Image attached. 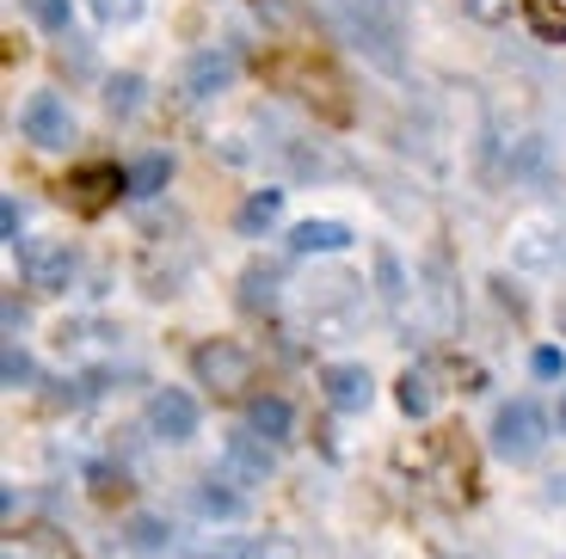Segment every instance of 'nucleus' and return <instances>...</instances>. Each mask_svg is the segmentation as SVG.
I'll return each mask as SVG.
<instances>
[{
	"label": "nucleus",
	"mask_w": 566,
	"mask_h": 559,
	"mask_svg": "<svg viewBox=\"0 0 566 559\" xmlns=\"http://www.w3.org/2000/svg\"><path fill=\"white\" fill-rule=\"evenodd\" d=\"M530 369H536L542 381H554V376H566V357H560V350H548V345H542L536 357H530Z\"/></svg>",
	"instance_id": "nucleus-25"
},
{
	"label": "nucleus",
	"mask_w": 566,
	"mask_h": 559,
	"mask_svg": "<svg viewBox=\"0 0 566 559\" xmlns=\"http://www.w3.org/2000/svg\"><path fill=\"white\" fill-rule=\"evenodd\" d=\"M19 222H25V210H19V197H7V203H0V234H7L13 252H19Z\"/></svg>",
	"instance_id": "nucleus-24"
},
{
	"label": "nucleus",
	"mask_w": 566,
	"mask_h": 559,
	"mask_svg": "<svg viewBox=\"0 0 566 559\" xmlns=\"http://www.w3.org/2000/svg\"><path fill=\"white\" fill-rule=\"evenodd\" d=\"M234 74H241V56L234 50H198V56L185 62V98H216L234 86Z\"/></svg>",
	"instance_id": "nucleus-7"
},
{
	"label": "nucleus",
	"mask_w": 566,
	"mask_h": 559,
	"mask_svg": "<svg viewBox=\"0 0 566 559\" xmlns=\"http://www.w3.org/2000/svg\"><path fill=\"white\" fill-rule=\"evenodd\" d=\"M31 376H38V369H31V350L19 345V338H7V350H0V381H7V388H31Z\"/></svg>",
	"instance_id": "nucleus-19"
},
{
	"label": "nucleus",
	"mask_w": 566,
	"mask_h": 559,
	"mask_svg": "<svg viewBox=\"0 0 566 559\" xmlns=\"http://www.w3.org/2000/svg\"><path fill=\"white\" fill-rule=\"evenodd\" d=\"M524 19L542 43H566V0H524Z\"/></svg>",
	"instance_id": "nucleus-15"
},
{
	"label": "nucleus",
	"mask_w": 566,
	"mask_h": 559,
	"mask_svg": "<svg viewBox=\"0 0 566 559\" xmlns=\"http://www.w3.org/2000/svg\"><path fill=\"white\" fill-rule=\"evenodd\" d=\"M400 412H407V419H431V405H438V376H431V369H407V376H400Z\"/></svg>",
	"instance_id": "nucleus-12"
},
{
	"label": "nucleus",
	"mask_w": 566,
	"mask_h": 559,
	"mask_svg": "<svg viewBox=\"0 0 566 559\" xmlns=\"http://www.w3.org/2000/svg\"><path fill=\"white\" fill-rule=\"evenodd\" d=\"M247 431L265 436V443H283V436H290V400H277V393H259V400L247 405Z\"/></svg>",
	"instance_id": "nucleus-11"
},
{
	"label": "nucleus",
	"mask_w": 566,
	"mask_h": 559,
	"mask_svg": "<svg viewBox=\"0 0 566 559\" xmlns=\"http://www.w3.org/2000/svg\"><path fill=\"white\" fill-rule=\"evenodd\" d=\"M148 431H155L160 443H191V436H198V400L185 388H160L155 400H148Z\"/></svg>",
	"instance_id": "nucleus-6"
},
{
	"label": "nucleus",
	"mask_w": 566,
	"mask_h": 559,
	"mask_svg": "<svg viewBox=\"0 0 566 559\" xmlns=\"http://www.w3.org/2000/svg\"><path fill=\"white\" fill-rule=\"evenodd\" d=\"M321 381H326V405H333V412H364L369 393H376V388H369V369L364 363H333Z\"/></svg>",
	"instance_id": "nucleus-9"
},
{
	"label": "nucleus",
	"mask_w": 566,
	"mask_h": 559,
	"mask_svg": "<svg viewBox=\"0 0 566 559\" xmlns=\"http://www.w3.org/2000/svg\"><path fill=\"white\" fill-rule=\"evenodd\" d=\"M172 179V160L167 155H142L136 167H129V197H160Z\"/></svg>",
	"instance_id": "nucleus-16"
},
{
	"label": "nucleus",
	"mask_w": 566,
	"mask_h": 559,
	"mask_svg": "<svg viewBox=\"0 0 566 559\" xmlns=\"http://www.w3.org/2000/svg\"><path fill=\"white\" fill-rule=\"evenodd\" d=\"M265 474H271L265 436H253V431L228 436V449H222V479H228V486H265Z\"/></svg>",
	"instance_id": "nucleus-8"
},
{
	"label": "nucleus",
	"mask_w": 566,
	"mask_h": 559,
	"mask_svg": "<svg viewBox=\"0 0 566 559\" xmlns=\"http://www.w3.org/2000/svg\"><path fill=\"white\" fill-rule=\"evenodd\" d=\"M136 547H160V523H155V517L136 523Z\"/></svg>",
	"instance_id": "nucleus-27"
},
{
	"label": "nucleus",
	"mask_w": 566,
	"mask_h": 559,
	"mask_svg": "<svg viewBox=\"0 0 566 559\" xmlns=\"http://www.w3.org/2000/svg\"><path fill=\"white\" fill-rule=\"evenodd\" d=\"M19 129H25V141H38V148H69L74 141V112L62 93H31L25 105H19Z\"/></svg>",
	"instance_id": "nucleus-4"
},
{
	"label": "nucleus",
	"mask_w": 566,
	"mask_h": 559,
	"mask_svg": "<svg viewBox=\"0 0 566 559\" xmlns=\"http://www.w3.org/2000/svg\"><path fill=\"white\" fill-rule=\"evenodd\" d=\"M560 431H566V400H560Z\"/></svg>",
	"instance_id": "nucleus-28"
},
{
	"label": "nucleus",
	"mask_w": 566,
	"mask_h": 559,
	"mask_svg": "<svg viewBox=\"0 0 566 559\" xmlns=\"http://www.w3.org/2000/svg\"><path fill=\"white\" fill-rule=\"evenodd\" d=\"M277 215H283V191H253L241 203V215H234V228H241V234H271Z\"/></svg>",
	"instance_id": "nucleus-13"
},
{
	"label": "nucleus",
	"mask_w": 566,
	"mask_h": 559,
	"mask_svg": "<svg viewBox=\"0 0 566 559\" xmlns=\"http://www.w3.org/2000/svg\"><path fill=\"white\" fill-rule=\"evenodd\" d=\"M376 277H382V302L400 308V295H407V277H400V259L388 246H376Z\"/></svg>",
	"instance_id": "nucleus-20"
},
{
	"label": "nucleus",
	"mask_w": 566,
	"mask_h": 559,
	"mask_svg": "<svg viewBox=\"0 0 566 559\" xmlns=\"http://www.w3.org/2000/svg\"><path fill=\"white\" fill-rule=\"evenodd\" d=\"M124 191H129V172L117 167V160H86V167H74L69 179H62V203L81 210V215H105Z\"/></svg>",
	"instance_id": "nucleus-2"
},
{
	"label": "nucleus",
	"mask_w": 566,
	"mask_h": 559,
	"mask_svg": "<svg viewBox=\"0 0 566 559\" xmlns=\"http://www.w3.org/2000/svg\"><path fill=\"white\" fill-rule=\"evenodd\" d=\"M198 510H203V517H234V510H241V498H228V492L203 486L198 492Z\"/></svg>",
	"instance_id": "nucleus-23"
},
{
	"label": "nucleus",
	"mask_w": 566,
	"mask_h": 559,
	"mask_svg": "<svg viewBox=\"0 0 566 559\" xmlns=\"http://www.w3.org/2000/svg\"><path fill=\"white\" fill-rule=\"evenodd\" d=\"M462 13H474V19H486V25H493V19L511 13V0H462Z\"/></svg>",
	"instance_id": "nucleus-26"
},
{
	"label": "nucleus",
	"mask_w": 566,
	"mask_h": 559,
	"mask_svg": "<svg viewBox=\"0 0 566 559\" xmlns=\"http://www.w3.org/2000/svg\"><path fill=\"white\" fill-rule=\"evenodd\" d=\"M105 105H112V117H136L142 112V74H112L105 81Z\"/></svg>",
	"instance_id": "nucleus-18"
},
{
	"label": "nucleus",
	"mask_w": 566,
	"mask_h": 559,
	"mask_svg": "<svg viewBox=\"0 0 566 559\" xmlns=\"http://www.w3.org/2000/svg\"><path fill=\"white\" fill-rule=\"evenodd\" d=\"M86 7H93V19H99V25H136L148 0H86Z\"/></svg>",
	"instance_id": "nucleus-21"
},
{
	"label": "nucleus",
	"mask_w": 566,
	"mask_h": 559,
	"mask_svg": "<svg viewBox=\"0 0 566 559\" xmlns=\"http://www.w3.org/2000/svg\"><path fill=\"white\" fill-rule=\"evenodd\" d=\"M191 376H198L203 388H216V393H241L247 376H253V357H247L234 338H210V345L191 350Z\"/></svg>",
	"instance_id": "nucleus-3"
},
{
	"label": "nucleus",
	"mask_w": 566,
	"mask_h": 559,
	"mask_svg": "<svg viewBox=\"0 0 566 559\" xmlns=\"http://www.w3.org/2000/svg\"><path fill=\"white\" fill-rule=\"evenodd\" d=\"M352 228H345V222H326V215H321V222H296V228H290V252H296V259H314V252H352Z\"/></svg>",
	"instance_id": "nucleus-10"
},
{
	"label": "nucleus",
	"mask_w": 566,
	"mask_h": 559,
	"mask_svg": "<svg viewBox=\"0 0 566 559\" xmlns=\"http://www.w3.org/2000/svg\"><path fill=\"white\" fill-rule=\"evenodd\" d=\"M560 326H566V302H560Z\"/></svg>",
	"instance_id": "nucleus-29"
},
{
	"label": "nucleus",
	"mask_w": 566,
	"mask_h": 559,
	"mask_svg": "<svg viewBox=\"0 0 566 559\" xmlns=\"http://www.w3.org/2000/svg\"><path fill=\"white\" fill-rule=\"evenodd\" d=\"M19 277H25V289H69L74 277V246L69 240H25L19 246Z\"/></svg>",
	"instance_id": "nucleus-5"
},
{
	"label": "nucleus",
	"mask_w": 566,
	"mask_h": 559,
	"mask_svg": "<svg viewBox=\"0 0 566 559\" xmlns=\"http://www.w3.org/2000/svg\"><path fill=\"white\" fill-rule=\"evenodd\" d=\"M241 559H302L296 541H283V535H265V541H247Z\"/></svg>",
	"instance_id": "nucleus-22"
},
{
	"label": "nucleus",
	"mask_w": 566,
	"mask_h": 559,
	"mask_svg": "<svg viewBox=\"0 0 566 559\" xmlns=\"http://www.w3.org/2000/svg\"><path fill=\"white\" fill-rule=\"evenodd\" d=\"M25 13L38 19L50 38H69L74 31V0H25Z\"/></svg>",
	"instance_id": "nucleus-17"
},
{
	"label": "nucleus",
	"mask_w": 566,
	"mask_h": 559,
	"mask_svg": "<svg viewBox=\"0 0 566 559\" xmlns=\"http://www.w3.org/2000/svg\"><path fill=\"white\" fill-rule=\"evenodd\" d=\"M542 443H548V412H542L536 400L499 405V419H493V449L505 455V462H536Z\"/></svg>",
	"instance_id": "nucleus-1"
},
{
	"label": "nucleus",
	"mask_w": 566,
	"mask_h": 559,
	"mask_svg": "<svg viewBox=\"0 0 566 559\" xmlns=\"http://www.w3.org/2000/svg\"><path fill=\"white\" fill-rule=\"evenodd\" d=\"M271 302H277V265H247V277H241V308H247V314H265Z\"/></svg>",
	"instance_id": "nucleus-14"
}]
</instances>
